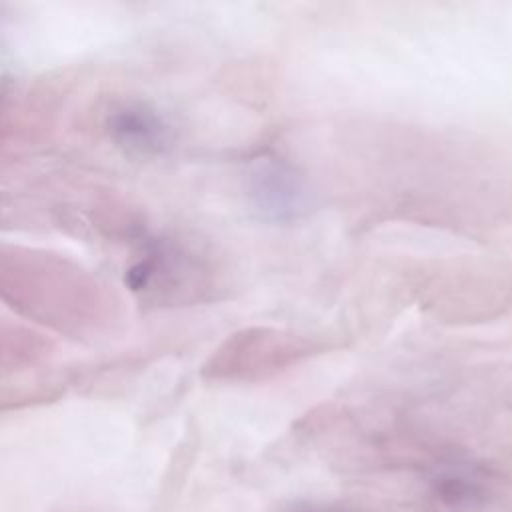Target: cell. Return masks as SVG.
Returning <instances> with one entry per match:
<instances>
[{
  "label": "cell",
  "mask_w": 512,
  "mask_h": 512,
  "mask_svg": "<svg viewBox=\"0 0 512 512\" xmlns=\"http://www.w3.org/2000/svg\"><path fill=\"white\" fill-rule=\"evenodd\" d=\"M112 132L116 138L130 148H156L164 138L162 124L144 110H124L114 118Z\"/></svg>",
  "instance_id": "cell-1"
},
{
  "label": "cell",
  "mask_w": 512,
  "mask_h": 512,
  "mask_svg": "<svg viewBox=\"0 0 512 512\" xmlns=\"http://www.w3.org/2000/svg\"><path fill=\"white\" fill-rule=\"evenodd\" d=\"M432 488L438 500L446 506H472L482 502L484 486L480 480L462 468H450L436 474Z\"/></svg>",
  "instance_id": "cell-2"
},
{
  "label": "cell",
  "mask_w": 512,
  "mask_h": 512,
  "mask_svg": "<svg viewBox=\"0 0 512 512\" xmlns=\"http://www.w3.org/2000/svg\"><path fill=\"white\" fill-rule=\"evenodd\" d=\"M290 512H348V510L334 508V506H314V504L310 506V504H306V506H296Z\"/></svg>",
  "instance_id": "cell-3"
}]
</instances>
